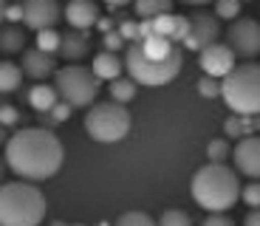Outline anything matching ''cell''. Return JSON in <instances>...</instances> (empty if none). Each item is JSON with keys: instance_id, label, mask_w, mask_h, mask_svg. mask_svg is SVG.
Returning <instances> with one entry per match:
<instances>
[{"instance_id": "cell-1", "label": "cell", "mask_w": 260, "mask_h": 226, "mask_svg": "<svg viewBox=\"0 0 260 226\" xmlns=\"http://www.w3.org/2000/svg\"><path fill=\"white\" fill-rule=\"evenodd\" d=\"M65 147L46 127H23L6 142V164L26 181H48L59 173Z\"/></svg>"}, {"instance_id": "cell-2", "label": "cell", "mask_w": 260, "mask_h": 226, "mask_svg": "<svg viewBox=\"0 0 260 226\" xmlns=\"http://www.w3.org/2000/svg\"><path fill=\"white\" fill-rule=\"evenodd\" d=\"M192 201L204 212H226L238 204L243 187L235 170H229L223 162H207L192 175L189 184Z\"/></svg>"}, {"instance_id": "cell-3", "label": "cell", "mask_w": 260, "mask_h": 226, "mask_svg": "<svg viewBox=\"0 0 260 226\" xmlns=\"http://www.w3.org/2000/svg\"><path fill=\"white\" fill-rule=\"evenodd\" d=\"M48 201L31 181H12L0 189V223L3 226H40L46 220Z\"/></svg>"}, {"instance_id": "cell-4", "label": "cell", "mask_w": 260, "mask_h": 226, "mask_svg": "<svg viewBox=\"0 0 260 226\" xmlns=\"http://www.w3.org/2000/svg\"><path fill=\"white\" fill-rule=\"evenodd\" d=\"M181 65H184L181 48L176 54H170V57H153L142 48V43H130L124 48V68L144 88H158V85L173 82L181 71Z\"/></svg>"}, {"instance_id": "cell-5", "label": "cell", "mask_w": 260, "mask_h": 226, "mask_svg": "<svg viewBox=\"0 0 260 226\" xmlns=\"http://www.w3.org/2000/svg\"><path fill=\"white\" fill-rule=\"evenodd\" d=\"M221 82V99L232 113H243V116L260 113V62L246 59V62L235 65Z\"/></svg>"}, {"instance_id": "cell-6", "label": "cell", "mask_w": 260, "mask_h": 226, "mask_svg": "<svg viewBox=\"0 0 260 226\" xmlns=\"http://www.w3.org/2000/svg\"><path fill=\"white\" fill-rule=\"evenodd\" d=\"M133 127V116L122 102H93L85 113V133L99 144H119Z\"/></svg>"}, {"instance_id": "cell-7", "label": "cell", "mask_w": 260, "mask_h": 226, "mask_svg": "<svg viewBox=\"0 0 260 226\" xmlns=\"http://www.w3.org/2000/svg\"><path fill=\"white\" fill-rule=\"evenodd\" d=\"M54 85L59 90V99L71 102L74 108H91L99 93V77L93 68H82L77 62H68L54 74Z\"/></svg>"}, {"instance_id": "cell-8", "label": "cell", "mask_w": 260, "mask_h": 226, "mask_svg": "<svg viewBox=\"0 0 260 226\" xmlns=\"http://www.w3.org/2000/svg\"><path fill=\"white\" fill-rule=\"evenodd\" d=\"M226 43L241 59H252L260 54V23L252 17H238L226 28Z\"/></svg>"}, {"instance_id": "cell-9", "label": "cell", "mask_w": 260, "mask_h": 226, "mask_svg": "<svg viewBox=\"0 0 260 226\" xmlns=\"http://www.w3.org/2000/svg\"><path fill=\"white\" fill-rule=\"evenodd\" d=\"M218 14H207V12H195L189 14V31L187 37H184V48H189V51H204L207 45L218 43V37H221V26H218Z\"/></svg>"}, {"instance_id": "cell-10", "label": "cell", "mask_w": 260, "mask_h": 226, "mask_svg": "<svg viewBox=\"0 0 260 226\" xmlns=\"http://www.w3.org/2000/svg\"><path fill=\"white\" fill-rule=\"evenodd\" d=\"M235 59H238V54H235V48L229 43H212L204 51H198V68L207 77L223 79L235 68Z\"/></svg>"}, {"instance_id": "cell-11", "label": "cell", "mask_w": 260, "mask_h": 226, "mask_svg": "<svg viewBox=\"0 0 260 226\" xmlns=\"http://www.w3.org/2000/svg\"><path fill=\"white\" fill-rule=\"evenodd\" d=\"M59 17H62V9L57 0H23V26L31 31L54 28Z\"/></svg>"}, {"instance_id": "cell-12", "label": "cell", "mask_w": 260, "mask_h": 226, "mask_svg": "<svg viewBox=\"0 0 260 226\" xmlns=\"http://www.w3.org/2000/svg\"><path fill=\"white\" fill-rule=\"evenodd\" d=\"M150 31H156V34H161V37H167V40L181 45L184 37H187V31H189V17L176 14V12H164V14H158L156 20H144L142 23V37Z\"/></svg>"}, {"instance_id": "cell-13", "label": "cell", "mask_w": 260, "mask_h": 226, "mask_svg": "<svg viewBox=\"0 0 260 226\" xmlns=\"http://www.w3.org/2000/svg\"><path fill=\"white\" fill-rule=\"evenodd\" d=\"M232 162L238 173L249 175V178H260V133L238 139L232 150Z\"/></svg>"}, {"instance_id": "cell-14", "label": "cell", "mask_w": 260, "mask_h": 226, "mask_svg": "<svg viewBox=\"0 0 260 226\" xmlns=\"http://www.w3.org/2000/svg\"><path fill=\"white\" fill-rule=\"evenodd\" d=\"M23 71H26L31 79L43 82V79L54 77L59 68H57V59H54V54L43 51V48H28V51H23Z\"/></svg>"}, {"instance_id": "cell-15", "label": "cell", "mask_w": 260, "mask_h": 226, "mask_svg": "<svg viewBox=\"0 0 260 226\" xmlns=\"http://www.w3.org/2000/svg\"><path fill=\"white\" fill-rule=\"evenodd\" d=\"M65 20H68V26L79 28V31H88V28H96L99 9L93 0H71L65 6Z\"/></svg>"}, {"instance_id": "cell-16", "label": "cell", "mask_w": 260, "mask_h": 226, "mask_svg": "<svg viewBox=\"0 0 260 226\" xmlns=\"http://www.w3.org/2000/svg\"><path fill=\"white\" fill-rule=\"evenodd\" d=\"M91 68H93V74H96L99 79H105V82H113V79L122 77V71H127V68H124V59L119 57L116 51H108V48L93 57Z\"/></svg>"}, {"instance_id": "cell-17", "label": "cell", "mask_w": 260, "mask_h": 226, "mask_svg": "<svg viewBox=\"0 0 260 226\" xmlns=\"http://www.w3.org/2000/svg\"><path fill=\"white\" fill-rule=\"evenodd\" d=\"M223 133L229 139H243V136H254L260 133V113L254 116H243V113H235L223 122Z\"/></svg>"}, {"instance_id": "cell-18", "label": "cell", "mask_w": 260, "mask_h": 226, "mask_svg": "<svg viewBox=\"0 0 260 226\" xmlns=\"http://www.w3.org/2000/svg\"><path fill=\"white\" fill-rule=\"evenodd\" d=\"M59 102V90L57 85H46L37 82L31 90H28V105H31L37 113H51V108Z\"/></svg>"}, {"instance_id": "cell-19", "label": "cell", "mask_w": 260, "mask_h": 226, "mask_svg": "<svg viewBox=\"0 0 260 226\" xmlns=\"http://www.w3.org/2000/svg\"><path fill=\"white\" fill-rule=\"evenodd\" d=\"M85 54H88V37H85V31L74 28V31L62 34V48H59V57L68 59V62H79Z\"/></svg>"}, {"instance_id": "cell-20", "label": "cell", "mask_w": 260, "mask_h": 226, "mask_svg": "<svg viewBox=\"0 0 260 226\" xmlns=\"http://www.w3.org/2000/svg\"><path fill=\"white\" fill-rule=\"evenodd\" d=\"M0 48L6 54H20L26 48V31L17 23H6L3 31H0Z\"/></svg>"}, {"instance_id": "cell-21", "label": "cell", "mask_w": 260, "mask_h": 226, "mask_svg": "<svg viewBox=\"0 0 260 226\" xmlns=\"http://www.w3.org/2000/svg\"><path fill=\"white\" fill-rule=\"evenodd\" d=\"M23 65H14V62H3L0 65V90L3 93H14V90L23 85Z\"/></svg>"}, {"instance_id": "cell-22", "label": "cell", "mask_w": 260, "mask_h": 226, "mask_svg": "<svg viewBox=\"0 0 260 226\" xmlns=\"http://www.w3.org/2000/svg\"><path fill=\"white\" fill-rule=\"evenodd\" d=\"M133 9L142 20H156L158 14L173 12V0H133Z\"/></svg>"}, {"instance_id": "cell-23", "label": "cell", "mask_w": 260, "mask_h": 226, "mask_svg": "<svg viewBox=\"0 0 260 226\" xmlns=\"http://www.w3.org/2000/svg\"><path fill=\"white\" fill-rule=\"evenodd\" d=\"M136 85L139 82L133 77L113 79V82H111V99H116V102H122V105L133 102V99H136Z\"/></svg>"}, {"instance_id": "cell-24", "label": "cell", "mask_w": 260, "mask_h": 226, "mask_svg": "<svg viewBox=\"0 0 260 226\" xmlns=\"http://www.w3.org/2000/svg\"><path fill=\"white\" fill-rule=\"evenodd\" d=\"M37 48H43V51H48V54H59V48H62V34L54 31V28L37 31Z\"/></svg>"}, {"instance_id": "cell-25", "label": "cell", "mask_w": 260, "mask_h": 226, "mask_svg": "<svg viewBox=\"0 0 260 226\" xmlns=\"http://www.w3.org/2000/svg\"><path fill=\"white\" fill-rule=\"evenodd\" d=\"M241 6H243V0H215V14L232 23V20L241 17Z\"/></svg>"}, {"instance_id": "cell-26", "label": "cell", "mask_w": 260, "mask_h": 226, "mask_svg": "<svg viewBox=\"0 0 260 226\" xmlns=\"http://www.w3.org/2000/svg\"><path fill=\"white\" fill-rule=\"evenodd\" d=\"M235 147H229L226 139H212V142L207 144V158L209 162H226L229 155H232Z\"/></svg>"}, {"instance_id": "cell-27", "label": "cell", "mask_w": 260, "mask_h": 226, "mask_svg": "<svg viewBox=\"0 0 260 226\" xmlns=\"http://www.w3.org/2000/svg\"><path fill=\"white\" fill-rule=\"evenodd\" d=\"M158 226H192V218L184 209H164L161 218H158Z\"/></svg>"}, {"instance_id": "cell-28", "label": "cell", "mask_w": 260, "mask_h": 226, "mask_svg": "<svg viewBox=\"0 0 260 226\" xmlns=\"http://www.w3.org/2000/svg\"><path fill=\"white\" fill-rule=\"evenodd\" d=\"M221 90H223V82H221V79L207 77V74L198 79V93H201L204 99H218V96H221Z\"/></svg>"}, {"instance_id": "cell-29", "label": "cell", "mask_w": 260, "mask_h": 226, "mask_svg": "<svg viewBox=\"0 0 260 226\" xmlns=\"http://www.w3.org/2000/svg\"><path fill=\"white\" fill-rule=\"evenodd\" d=\"M116 226H158V220H153L147 212L133 209V212H124L122 218L116 220Z\"/></svg>"}, {"instance_id": "cell-30", "label": "cell", "mask_w": 260, "mask_h": 226, "mask_svg": "<svg viewBox=\"0 0 260 226\" xmlns=\"http://www.w3.org/2000/svg\"><path fill=\"white\" fill-rule=\"evenodd\" d=\"M119 31L124 34L127 43H136V40H142V23H136V20H122L119 23Z\"/></svg>"}, {"instance_id": "cell-31", "label": "cell", "mask_w": 260, "mask_h": 226, "mask_svg": "<svg viewBox=\"0 0 260 226\" xmlns=\"http://www.w3.org/2000/svg\"><path fill=\"white\" fill-rule=\"evenodd\" d=\"M241 198H243V204H246V207L257 209L260 207V184H246V187H243V192H241Z\"/></svg>"}, {"instance_id": "cell-32", "label": "cell", "mask_w": 260, "mask_h": 226, "mask_svg": "<svg viewBox=\"0 0 260 226\" xmlns=\"http://www.w3.org/2000/svg\"><path fill=\"white\" fill-rule=\"evenodd\" d=\"M102 43H105V48H108V51H119V48H124V43H127V40H124L122 31H108Z\"/></svg>"}, {"instance_id": "cell-33", "label": "cell", "mask_w": 260, "mask_h": 226, "mask_svg": "<svg viewBox=\"0 0 260 226\" xmlns=\"http://www.w3.org/2000/svg\"><path fill=\"white\" fill-rule=\"evenodd\" d=\"M71 108H74L71 102H65V99H59V102L51 108V119H54V122H65V119H68V113H71Z\"/></svg>"}, {"instance_id": "cell-34", "label": "cell", "mask_w": 260, "mask_h": 226, "mask_svg": "<svg viewBox=\"0 0 260 226\" xmlns=\"http://www.w3.org/2000/svg\"><path fill=\"white\" fill-rule=\"evenodd\" d=\"M201 226H235V223H232V218H226L223 212H209Z\"/></svg>"}, {"instance_id": "cell-35", "label": "cell", "mask_w": 260, "mask_h": 226, "mask_svg": "<svg viewBox=\"0 0 260 226\" xmlns=\"http://www.w3.org/2000/svg\"><path fill=\"white\" fill-rule=\"evenodd\" d=\"M17 108H14V105H3V108H0V122L6 124V127H12V124H17Z\"/></svg>"}, {"instance_id": "cell-36", "label": "cell", "mask_w": 260, "mask_h": 226, "mask_svg": "<svg viewBox=\"0 0 260 226\" xmlns=\"http://www.w3.org/2000/svg\"><path fill=\"white\" fill-rule=\"evenodd\" d=\"M243 226H260V207L257 209H252V212L243 218Z\"/></svg>"}, {"instance_id": "cell-37", "label": "cell", "mask_w": 260, "mask_h": 226, "mask_svg": "<svg viewBox=\"0 0 260 226\" xmlns=\"http://www.w3.org/2000/svg\"><path fill=\"white\" fill-rule=\"evenodd\" d=\"M96 28H99V31H102V34H108V31H113V23H111V20H108V17H99Z\"/></svg>"}, {"instance_id": "cell-38", "label": "cell", "mask_w": 260, "mask_h": 226, "mask_svg": "<svg viewBox=\"0 0 260 226\" xmlns=\"http://www.w3.org/2000/svg\"><path fill=\"white\" fill-rule=\"evenodd\" d=\"M105 3H108L111 9H122V6H130L133 0H105Z\"/></svg>"}, {"instance_id": "cell-39", "label": "cell", "mask_w": 260, "mask_h": 226, "mask_svg": "<svg viewBox=\"0 0 260 226\" xmlns=\"http://www.w3.org/2000/svg\"><path fill=\"white\" fill-rule=\"evenodd\" d=\"M184 3H189V6H204V3H215V0H184Z\"/></svg>"}, {"instance_id": "cell-40", "label": "cell", "mask_w": 260, "mask_h": 226, "mask_svg": "<svg viewBox=\"0 0 260 226\" xmlns=\"http://www.w3.org/2000/svg\"><path fill=\"white\" fill-rule=\"evenodd\" d=\"M71 226H85V223H71Z\"/></svg>"}]
</instances>
